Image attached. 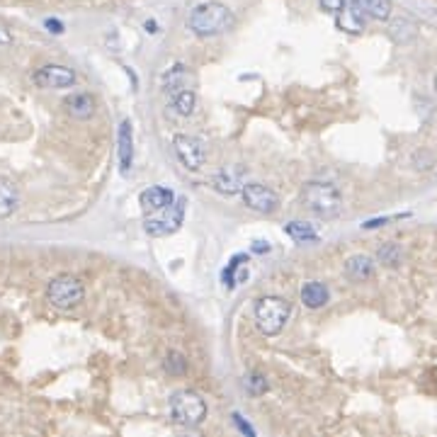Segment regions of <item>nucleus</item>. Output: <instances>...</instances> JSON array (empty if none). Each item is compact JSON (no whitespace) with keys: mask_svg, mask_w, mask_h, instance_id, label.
Segmentation results:
<instances>
[{"mask_svg":"<svg viewBox=\"0 0 437 437\" xmlns=\"http://www.w3.org/2000/svg\"><path fill=\"white\" fill-rule=\"evenodd\" d=\"M231 25H234V13L217 0L200 3L197 8H192L190 17H187V27L197 37H214V34L231 30Z\"/></svg>","mask_w":437,"mask_h":437,"instance_id":"obj_1","label":"nucleus"},{"mask_svg":"<svg viewBox=\"0 0 437 437\" xmlns=\"http://www.w3.org/2000/svg\"><path fill=\"white\" fill-rule=\"evenodd\" d=\"M302 204L316 217L333 219L343 209V195L336 185L323 183V180H311L302 187Z\"/></svg>","mask_w":437,"mask_h":437,"instance_id":"obj_2","label":"nucleus"},{"mask_svg":"<svg viewBox=\"0 0 437 437\" xmlns=\"http://www.w3.org/2000/svg\"><path fill=\"white\" fill-rule=\"evenodd\" d=\"M289 316H292V302H287L285 297H263L255 304V323L265 336L282 333Z\"/></svg>","mask_w":437,"mask_h":437,"instance_id":"obj_3","label":"nucleus"},{"mask_svg":"<svg viewBox=\"0 0 437 437\" xmlns=\"http://www.w3.org/2000/svg\"><path fill=\"white\" fill-rule=\"evenodd\" d=\"M170 418L183 428H197L207 418V401L197 391H178L170 399Z\"/></svg>","mask_w":437,"mask_h":437,"instance_id":"obj_4","label":"nucleus"},{"mask_svg":"<svg viewBox=\"0 0 437 437\" xmlns=\"http://www.w3.org/2000/svg\"><path fill=\"white\" fill-rule=\"evenodd\" d=\"M47 299L51 302V306H56V309H64V311L76 309V306L85 299V287L78 277L59 275L49 282Z\"/></svg>","mask_w":437,"mask_h":437,"instance_id":"obj_5","label":"nucleus"},{"mask_svg":"<svg viewBox=\"0 0 437 437\" xmlns=\"http://www.w3.org/2000/svg\"><path fill=\"white\" fill-rule=\"evenodd\" d=\"M183 219H185V200H180V202H173L166 209H158V212L146 214L144 229H146V234L156 236V238L170 236L183 226Z\"/></svg>","mask_w":437,"mask_h":437,"instance_id":"obj_6","label":"nucleus"},{"mask_svg":"<svg viewBox=\"0 0 437 437\" xmlns=\"http://www.w3.org/2000/svg\"><path fill=\"white\" fill-rule=\"evenodd\" d=\"M241 197H243V202H246V207H251L253 212H258V214H272L280 207L277 192L270 190V187L263 183H246L241 190Z\"/></svg>","mask_w":437,"mask_h":437,"instance_id":"obj_7","label":"nucleus"},{"mask_svg":"<svg viewBox=\"0 0 437 437\" xmlns=\"http://www.w3.org/2000/svg\"><path fill=\"white\" fill-rule=\"evenodd\" d=\"M32 81L37 88L44 90H61V88H71L76 83V73L73 68L61 66V64H47L42 68H37L32 76Z\"/></svg>","mask_w":437,"mask_h":437,"instance_id":"obj_8","label":"nucleus"},{"mask_svg":"<svg viewBox=\"0 0 437 437\" xmlns=\"http://www.w3.org/2000/svg\"><path fill=\"white\" fill-rule=\"evenodd\" d=\"M173 151H175V156H178V161L183 163L187 170H200L204 166V158H207L202 141L195 139V136H190V134L175 136Z\"/></svg>","mask_w":437,"mask_h":437,"instance_id":"obj_9","label":"nucleus"},{"mask_svg":"<svg viewBox=\"0 0 437 437\" xmlns=\"http://www.w3.org/2000/svg\"><path fill=\"white\" fill-rule=\"evenodd\" d=\"M243 175H246V170L238 168V166H224L219 170V173L212 175V185L214 190H219L221 195H236V192L243 190Z\"/></svg>","mask_w":437,"mask_h":437,"instance_id":"obj_10","label":"nucleus"},{"mask_svg":"<svg viewBox=\"0 0 437 437\" xmlns=\"http://www.w3.org/2000/svg\"><path fill=\"white\" fill-rule=\"evenodd\" d=\"M117 153H119V170L124 175L132 170V163H134V129H132V122L124 119L119 124V132H117Z\"/></svg>","mask_w":437,"mask_h":437,"instance_id":"obj_11","label":"nucleus"},{"mask_svg":"<svg viewBox=\"0 0 437 437\" xmlns=\"http://www.w3.org/2000/svg\"><path fill=\"white\" fill-rule=\"evenodd\" d=\"M173 202H175V195H173V190H168V187H149V190L141 192V209H144L146 214L158 212V209H166Z\"/></svg>","mask_w":437,"mask_h":437,"instance_id":"obj_12","label":"nucleus"},{"mask_svg":"<svg viewBox=\"0 0 437 437\" xmlns=\"http://www.w3.org/2000/svg\"><path fill=\"white\" fill-rule=\"evenodd\" d=\"M64 110L73 119H90L95 115V98L88 93H73L64 100Z\"/></svg>","mask_w":437,"mask_h":437,"instance_id":"obj_13","label":"nucleus"},{"mask_svg":"<svg viewBox=\"0 0 437 437\" xmlns=\"http://www.w3.org/2000/svg\"><path fill=\"white\" fill-rule=\"evenodd\" d=\"M345 275L353 282H367L374 277V260L370 255H353L345 260Z\"/></svg>","mask_w":437,"mask_h":437,"instance_id":"obj_14","label":"nucleus"},{"mask_svg":"<svg viewBox=\"0 0 437 437\" xmlns=\"http://www.w3.org/2000/svg\"><path fill=\"white\" fill-rule=\"evenodd\" d=\"M302 302L309 306V309H321L331 302V292L323 282H306L302 287Z\"/></svg>","mask_w":437,"mask_h":437,"instance_id":"obj_15","label":"nucleus"},{"mask_svg":"<svg viewBox=\"0 0 437 437\" xmlns=\"http://www.w3.org/2000/svg\"><path fill=\"white\" fill-rule=\"evenodd\" d=\"M353 5L370 20H389L391 17V0H353Z\"/></svg>","mask_w":437,"mask_h":437,"instance_id":"obj_16","label":"nucleus"},{"mask_svg":"<svg viewBox=\"0 0 437 437\" xmlns=\"http://www.w3.org/2000/svg\"><path fill=\"white\" fill-rule=\"evenodd\" d=\"M20 204V190L8 178H0V219L10 217Z\"/></svg>","mask_w":437,"mask_h":437,"instance_id":"obj_17","label":"nucleus"},{"mask_svg":"<svg viewBox=\"0 0 437 437\" xmlns=\"http://www.w3.org/2000/svg\"><path fill=\"white\" fill-rule=\"evenodd\" d=\"M170 107H173L175 115H183V117H190L197 107V98L192 90H178V93L170 95Z\"/></svg>","mask_w":437,"mask_h":437,"instance_id":"obj_18","label":"nucleus"},{"mask_svg":"<svg viewBox=\"0 0 437 437\" xmlns=\"http://www.w3.org/2000/svg\"><path fill=\"white\" fill-rule=\"evenodd\" d=\"M377 260L384 265V268H399L404 263V248L399 243H384L377 251Z\"/></svg>","mask_w":437,"mask_h":437,"instance_id":"obj_19","label":"nucleus"},{"mask_svg":"<svg viewBox=\"0 0 437 437\" xmlns=\"http://www.w3.org/2000/svg\"><path fill=\"white\" fill-rule=\"evenodd\" d=\"M287 236L294 238L297 243H311V241H319V234H316V229L311 224H306V221H292V224H287Z\"/></svg>","mask_w":437,"mask_h":437,"instance_id":"obj_20","label":"nucleus"},{"mask_svg":"<svg viewBox=\"0 0 437 437\" xmlns=\"http://www.w3.org/2000/svg\"><path fill=\"white\" fill-rule=\"evenodd\" d=\"M183 83H185V66L183 64H175L170 71L163 73V90H166L168 95L183 90Z\"/></svg>","mask_w":437,"mask_h":437,"instance_id":"obj_21","label":"nucleus"},{"mask_svg":"<svg viewBox=\"0 0 437 437\" xmlns=\"http://www.w3.org/2000/svg\"><path fill=\"white\" fill-rule=\"evenodd\" d=\"M391 37L396 39V42H408V39L416 37V25L413 22H408L406 17H399V20H394V25H391Z\"/></svg>","mask_w":437,"mask_h":437,"instance_id":"obj_22","label":"nucleus"},{"mask_svg":"<svg viewBox=\"0 0 437 437\" xmlns=\"http://www.w3.org/2000/svg\"><path fill=\"white\" fill-rule=\"evenodd\" d=\"M163 367H166L168 374H173V377H180V374H185V370H187V362H185L183 355L173 350V353H168V357L163 360Z\"/></svg>","mask_w":437,"mask_h":437,"instance_id":"obj_23","label":"nucleus"},{"mask_svg":"<svg viewBox=\"0 0 437 437\" xmlns=\"http://www.w3.org/2000/svg\"><path fill=\"white\" fill-rule=\"evenodd\" d=\"M246 387L251 394L260 396V394H268V382H265V377H260V374H251V377L246 379Z\"/></svg>","mask_w":437,"mask_h":437,"instance_id":"obj_24","label":"nucleus"},{"mask_svg":"<svg viewBox=\"0 0 437 437\" xmlns=\"http://www.w3.org/2000/svg\"><path fill=\"white\" fill-rule=\"evenodd\" d=\"M246 260H248V258H246V255H236V258H234V260H231L229 270H226V272H224V280H226V285H229V287H234V282H236V280H234V272H236L238 268H241V265H243V263H246Z\"/></svg>","mask_w":437,"mask_h":437,"instance_id":"obj_25","label":"nucleus"},{"mask_svg":"<svg viewBox=\"0 0 437 437\" xmlns=\"http://www.w3.org/2000/svg\"><path fill=\"white\" fill-rule=\"evenodd\" d=\"M319 5L331 15H340L345 10V0H319Z\"/></svg>","mask_w":437,"mask_h":437,"instance_id":"obj_26","label":"nucleus"},{"mask_svg":"<svg viewBox=\"0 0 437 437\" xmlns=\"http://www.w3.org/2000/svg\"><path fill=\"white\" fill-rule=\"evenodd\" d=\"M231 418H234V425H236L238 430H241L243 435H248V437H253V435H255L251 425H248L246 421H243V416H238V413H234V416H231Z\"/></svg>","mask_w":437,"mask_h":437,"instance_id":"obj_27","label":"nucleus"},{"mask_svg":"<svg viewBox=\"0 0 437 437\" xmlns=\"http://www.w3.org/2000/svg\"><path fill=\"white\" fill-rule=\"evenodd\" d=\"M8 44H13V34H10L8 27L0 25V47H8Z\"/></svg>","mask_w":437,"mask_h":437,"instance_id":"obj_28","label":"nucleus"},{"mask_svg":"<svg viewBox=\"0 0 437 437\" xmlns=\"http://www.w3.org/2000/svg\"><path fill=\"white\" fill-rule=\"evenodd\" d=\"M47 27H49V30L54 32V34H61V32H64V25H61L59 20H47Z\"/></svg>","mask_w":437,"mask_h":437,"instance_id":"obj_29","label":"nucleus"},{"mask_svg":"<svg viewBox=\"0 0 437 437\" xmlns=\"http://www.w3.org/2000/svg\"><path fill=\"white\" fill-rule=\"evenodd\" d=\"M435 93H437V76H435Z\"/></svg>","mask_w":437,"mask_h":437,"instance_id":"obj_30","label":"nucleus"}]
</instances>
